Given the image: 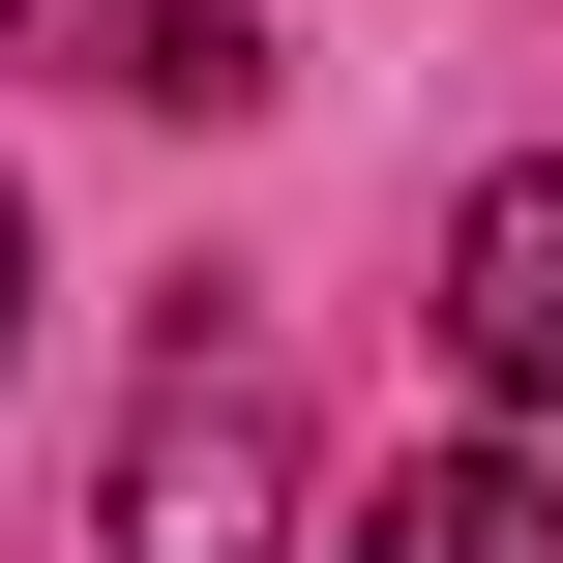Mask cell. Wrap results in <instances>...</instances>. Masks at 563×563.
Here are the masks:
<instances>
[{"mask_svg": "<svg viewBox=\"0 0 563 563\" xmlns=\"http://www.w3.org/2000/svg\"><path fill=\"white\" fill-rule=\"evenodd\" d=\"M267 505H297V386L178 327L148 416H119V563H267Z\"/></svg>", "mask_w": 563, "mask_h": 563, "instance_id": "6da1fadb", "label": "cell"}, {"mask_svg": "<svg viewBox=\"0 0 563 563\" xmlns=\"http://www.w3.org/2000/svg\"><path fill=\"white\" fill-rule=\"evenodd\" d=\"M445 356H475L505 416H563V178H475V238H445Z\"/></svg>", "mask_w": 563, "mask_h": 563, "instance_id": "7a4b0ae2", "label": "cell"}, {"mask_svg": "<svg viewBox=\"0 0 563 563\" xmlns=\"http://www.w3.org/2000/svg\"><path fill=\"white\" fill-rule=\"evenodd\" d=\"M356 563H563V475H505V445H416V475L356 505Z\"/></svg>", "mask_w": 563, "mask_h": 563, "instance_id": "3957f363", "label": "cell"}, {"mask_svg": "<svg viewBox=\"0 0 563 563\" xmlns=\"http://www.w3.org/2000/svg\"><path fill=\"white\" fill-rule=\"evenodd\" d=\"M0 59H89V89H238V0H0Z\"/></svg>", "mask_w": 563, "mask_h": 563, "instance_id": "277c9868", "label": "cell"}, {"mask_svg": "<svg viewBox=\"0 0 563 563\" xmlns=\"http://www.w3.org/2000/svg\"><path fill=\"white\" fill-rule=\"evenodd\" d=\"M0 356H30V208H0Z\"/></svg>", "mask_w": 563, "mask_h": 563, "instance_id": "5b68a950", "label": "cell"}]
</instances>
